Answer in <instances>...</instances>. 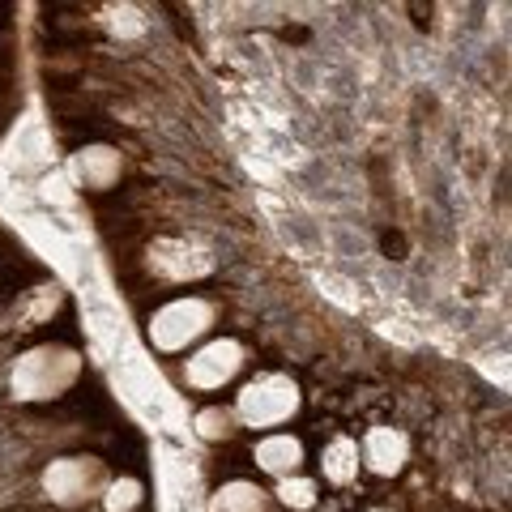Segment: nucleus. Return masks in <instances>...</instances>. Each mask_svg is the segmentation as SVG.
<instances>
[{"mask_svg":"<svg viewBox=\"0 0 512 512\" xmlns=\"http://www.w3.org/2000/svg\"><path fill=\"white\" fill-rule=\"evenodd\" d=\"M235 410L248 427H278L299 410V389L291 376H261L239 393Z\"/></svg>","mask_w":512,"mask_h":512,"instance_id":"f257e3e1","label":"nucleus"},{"mask_svg":"<svg viewBox=\"0 0 512 512\" xmlns=\"http://www.w3.org/2000/svg\"><path fill=\"white\" fill-rule=\"evenodd\" d=\"M210 320H214V308L205 299H197V295L175 299V303H167L163 312H154V320H150V342L158 350H184L188 342H197L201 333L210 329Z\"/></svg>","mask_w":512,"mask_h":512,"instance_id":"f03ea898","label":"nucleus"},{"mask_svg":"<svg viewBox=\"0 0 512 512\" xmlns=\"http://www.w3.org/2000/svg\"><path fill=\"white\" fill-rule=\"evenodd\" d=\"M73 376H77V359L69 350H35V355H26L18 363L13 389L22 397H52L64 384H73Z\"/></svg>","mask_w":512,"mask_h":512,"instance_id":"7ed1b4c3","label":"nucleus"},{"mask_svg":"<svg viewBox=\"0 0 512 512\" xmlns=\"http://www.w3.org/2000/svg\"><path fill=\"white\" fill-rule=\"evenodd\" d=\"M239 367H244V350H239V342L231 338H218L201 350V355H192L188 367H184V380L192 384V389H222Z\"/></svg>","mask_w":512,"mask_h":512,"instance_id":"20e7f679","label":"nucleus"},{"mask_svg":"<svg viewBox=\"0 0 512 512\" xmlns=\"http://www.w3.org/2000/svg\"><path fill=\"white\" fill-rule=\"evenodd\" d=\"M99 487V466H86V457H69V461H56L52 470H47V491L56 495V500H77V495H90Z\"/></svg>","mask_w":512,"mask_h":512,"instance_id":"39448f33","label":"nucleus"},{"mask_svg":"<svg viewBox=\"0 0 512 512\" xmlns=\"http://www.w3.org/2000/svg\"><path fill=\"white\" fill-rule=\"evenodd\" d=\"M406 453H410V444L402 431H393V427H372L363 440V461L376 474H397L406 466Z\"/></svg>","mask_w":512,"mask_h":512,"instance_id":"423d86ee","label":"nucleus"},{"mask_svg":"<svg viewBox=\"0 0 512 512\" xmlns=\"http://www.w3.org/2000/svg\"><path fill=\"white\" fill-rule=\"evenodd\" d=\"M303 461V444L295 436H286V431H278V436H265L261 444H256V466L278 474V478H291L299 470Z\"/></svg>","mask_w":512,"mask_h":512,"instance_id":"0eeeda50","label":"nucleus"},{"mask_svg":"<svg viewBox=\"0 0 512 512\" xmlns=\"http://www.w3.org/2000/svg\"><path fill=\"white\" fill-rule=\"evenodd\" d=\"M73 171H77V180H82V188H107L120 175V154L103 150V146L82 150L73 158Z\"/></svg>","mask_w":512,"mask_h":512,"instance_id":"6e6552de","label":"nucleus"},{"mask_svg":"<svg viewBox=\"0 0 512 512\" xmlns=\"http://www.w3.org/2000/svg\"><path fill=\"white\" fill-rule=\"evenodd\" d=\"M320 466H325V478H329V483H350V478L359 474V444L350 440V436H338V440L325 448Z\"/></svg>","mask_w":512,"mask_h":512,"instance_id":"1a4fd4ad","label":"nucleus"},{"mask_svg":"<svg viewBox=\"0 0 512 512\" xmlns=\"http://www.w3.org/2000/svg\"><path fill=\"white\" fill-rule=\"evenodd\" d=\"M210 512H265V491L256 483H227L214 495Z\"/></svg>","mask_w":512,"mask_h":512,"instance_id":"9d476101","label":"nucleus"},{"mask_svg":"<svg viewBox=\"0 0 512 512\" xmlns=\"http://www.w3.org/2000/svg\"><path fill=\"white\" fill-rule=\"evenodd\" d=\"M278 495H282L286 508H312L316 504V483H308V478H282Z\"/></svg>","mask_w":512,"mask_h":512,"instance_id":"9b49d317","label":"nucleus"},{"mask_svg":"<svg viewBox=\"0 0 512 512\" xmlns=\"http://www.w3.org/2000/svg\"><path fill=\"white\" fill-rule=\"evenodd\" d=\"M197 431L205 440H222L231 431V414L227 410H201L197 414Z\"/></svg>","mask_w":512,"mask_h":512,"instance_id":"f8f14e48","label":"nucleus"},{"mask_svg":"<svg viewBox=\"0 0 512 512\" xmlns=\"http://www.w3.org/2000/svg\"><path fill=\"white\" fill-rule=\"evenodd\" d=\"M137 500H141V487H137V483H116V487L107 491V508H111V512H128Z\"/></svg>","mask_w":512,"mask_h":512,"instance_id":"ddd939ff","label":"nucleus"},{"mask_svg":"<svg viewBox=\"0 0 512 512\" xmlns=\"http://www.w3.org/2000/svg\"><path fill=\"white\" fill-rule=\"evenodd\" d=\"M376 512H380V508H376Z\"/></svg>","mask_w":512,"mask_h":512,"instance_id":"4468645a","label":"nucleus"}]
</instances>
